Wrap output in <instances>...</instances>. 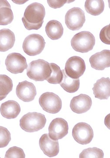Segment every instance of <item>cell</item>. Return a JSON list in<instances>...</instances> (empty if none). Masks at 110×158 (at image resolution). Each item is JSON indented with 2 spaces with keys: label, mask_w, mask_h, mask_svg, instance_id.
Instances as JSON below:
<instances>
[{
  "label": "cell",
  "mask_w": 110,
  "mask_h": 158,
  "mask_svg": "<svg viewBox=\"0 0 110 158\" xmlns=\"http://www.w3.org/2000/svg\"><path fill=\"white\" fill-rule=\"evenodd\" d=\"M45 15L44 6L39 3H33L26 8L22 21L28 30H38L42 26Z\"/></svg>",
  "instance_id": "6da1fadb"
},
{
  "label": "cell",
  "mask_w": 110,
  "mask_h": 158,
  "mask_svg": "<svg viewBox=\"0 0 110 158\" xmlns=\"http://www.w3.org/2000/svg\"><path fill=\"white\" fill-rule=\"evenodd\" d=\"M26 74L35 81H43L49 77L52 73L49 63L42 59L33 60L29 64Z\"/></svg>",
  "instance_id": "7a4b0ae2"
},
{
  "label": "cell",
  "mask_w": 110,
  "mask_h": 158,
  "mask_svg": "<svg viewBox=\"0 0 110 158\" xmlns=\"http://www.w3.org/2000/svg\"><path fill=\"white\" fill-rule=\"evenodd\" d=\"M46 119L45 116L37 112L28 113L20 120V127L28 133L37 132L45 126Z\"/></svg>",
  "instance_id": "3957f363"
},
{
  "label": "cell",
  "mask_w": 110,
  "mask_h": 158,
  "mask_svg": "<svg viewBox=\"0 0 110 158\" xmlns=\"http://www.w3.org/2000/svg\"><path fill=\"white\" fill-rule=\"evenodd\" d=\"M95 44V38L89 31L80 32L71 39V47L75 51L80 53H87L91 51Z\"/></svg>",
  "instance_id": "277c9868"
},
{
  "label": "cell",
  "mask_w": 110,
  "mask_h": 158,
  "mask_svg": "<svg viewBox=\"0 0 110 158\" xmlns=\"http://www.w3.org/2000/svg\"><path fill=\"white\" fill-rule=\"evenodd\" d=\"M45 44L44 39L40 35L36 34L30 35L26 37L23 41V51L29 56H35L42 52Z\"/></svg>",
  "instance_id": "5b68a950"
},
{
  "label": "cell",
  "mask_w": 110,
  "mask_h": 158,
  "mask_svg": "<svg viewBox=\"0 0 110 158\" xmlns=\"http://www.w3.org/2000/svg\"><path fill=\"white\" fill-rule=\"evenodd\" d=\"M39 102L42 109L49 113H57L62 108L61 99L52 92H47L42 94L40 97Z\"/></svg>",
  "instance_id": "8992f818"
},
{
  "label": "cell",
  "mask_w": 110,
  "mask_h": 158,
  "mask_svg": "<svg viewBox=\"0 0 110 158\" xmlns=\"http://www.w3.org/2000/svg\"><path fill=\"white\" fill-rule=\"evenodd\" d=\"M65 23L72 31L80 29L85 21L84 13L80 8L74 7L68 10L65 15Z\"/></svg>",
  "instance_id": "52a82bcc"
},
{
  "label": "cell",
  "mask_w": 110,
  "mask_h": 158,
  "mask_svg": "<svg viewBox=\"0 0 110 158\" xmlns=\"http://www.w3.org/2000/svg\"><path fill=\"white\" fill-rule=\"evenodd\" d=\"M86 66L84 60L78 56H73L67 60L65 64V73L69 77L79 79L85 72Z\"/></svg>",
  "instance_id": "ba28073f"
},
{
  "label": "cell",
  "mask_w": 110,
  "mask_h": 158,
  "mask_svg": "<svg viewBox=\"0 0 110 158\" xmlns=\"http://www.w3.org/2000/svg\"><path fill=\"white\" fill-rule=\"evenodd\" d=\"M72 136L76 142L85 145L91 142L94 133L90 125L81 122L75 125L72 130Z\"/></svg>",
  "instance_id": "9c48e42d"
},
{
  "label": "cell",
  "mask_w": 110,
  "mask_h": 158,
  "mask_svg": "<svg viewBox=\"0 0 110 158\" xmlns=\"http://www.w3.org/2000/svg\"><path fill=\"white\" fill-rule=\"evenodd\" d=\"M7 69L12 73H20L27 68L25 57L19 53H13L7 56L6 60Z\"/></svg>",
  "instance_id": "30bf717a"
},
{
  "label": "cell",
  "mask_w": 110,
  "mask_h": 158,
  "mask_svg": "<svg viewBox=\"0 0 110 158\" xmlns=\"http://www.w3.org/2000/svg\"><path fill=\"white\" fill-rule=\"evenodd\" d=\"M49 132V136L53 140L62 139L68 134V123L62 118H56L50 124Z\"/></svg>",
  "instance_id": "8fae6325"
},
{
  "label": "cell",
  "mask_w": 110,
  "mask_h": 158,
  "mask_svg": "<svg viewBox=\"0 0 110 158\" xmlns=\"http://www.w3.org/2000/svg\"><path fill=\"white\" fill-rule=\"evenodd\" d=\"M18 98L25 102L33 101L37 95L35 86L32 83L25 81L19 83L16 89Z\"/></svg>",
  "instance_id": "7c38bea8"
},
{
  "label": "cell",
  "mask_w": 110,
  "mask_h": 158,
  "mask_svg": "<svg viewBox=\"0 0 110 158\" xmlns=\"http://www.w3.org/2000/svg\"><path fill=\"white\" fill-rule=\"evenodd\" d=\"M92 105L91 98L88 95L81 94L71 99L70 107L72 111L81 114L90 110Z\"/></svg>",
  "instance_id": "4fadbf2b"
},
{
  "label": "cell",
  "mask_w": 110,
  "mask_h": 158,
  "mask_svg": "<svg viewBox=\"0 0 110 158\" xmlns=\"http://www.w3.org/2000/svg\"><path fill=\"white\" fill-rule=\"evenodd\" d=\"M39 146L44 153L49 157H53L58 154V141L51 139L48 134H43L41 137Z\"/></svg>",
  "instance_id": "5bb4252c"
},
{
  "label": "cell",
  "mask_w": 110,
  "mask_h": 158,
  "mask_svg": "<svg viewBox=\"0 0 110 158\" xmlns=\"http://www.w3.org/2000/svg\"><path fill=\"white\" fill-rule=\"evenodd\" d=\"M91 66L97 70H103L110 66V50H103L91 56L89 58Z\"/></svg>",
  "instance_id": "9a60e30c"
},
{
  "label": "cell",
  "mask_w": 110,
  "mask_h": 158,
  "mask_svg": "<svg viewBox=\"0 0 110 158\" xmlns=\"http://www.w3.org/2000/svg\"><path fill=\"white\" fill-rule=\"evenodd\" d=\"M110 81L109 77H102L97 80L92 88L95 98L101 99H108L110 97Z\"/></svg>",
  "instance_id": "2e32d148"
},
{
  "label": "cell",
  "mask_w": 110,
  "mask_h": 158,
  "mask_svg": "<svg viewBox=\"0 0 110 158\" xmlns=\"http://www.w3.org/2000/svg\"><path fill=\"white\" fill-rule=\"evenodd\" d=\"M21 108L19 103L14 100H9L4 102L0 107V112L3 117L7 119H14L19 115Z\"/></svg>",
  "instance_id": "e0dca14e"
},
{
  "label": "cell",
  "mask_w": 110,
  "mask_h": 158,
  "mask_svg": "<svg viewBox=\"0 0 110 158\" xmlns=\"http://www.w3.org/2000/svg\"><path fill=\"white\" fill-rule=\"evenodd\" d=\"M15 42L14 33L9 29L0 30V51L6 52L13 48Z\"/></svg>",
  "instance_id": "ac0fdd59"
},
{
  "label": "cell",
  "mask_w": 110,
  "mask_h": 158,
  "mask_svg": "<svg viewBox=\"0 0 110 158\" xmlns=\"http://www.w3.org/2000/svg\"><path fill=\"white\" fill-rule=\"evenodd\" d=\"M45 31L50 39L55 40L61 38L64 33V28L61 23L58 21L52 20L47 23Z\"/></svg>",
  "instance_id": "d6986e66"
},
{
  "label": "cell",
  "mask_w": 110,
  "mask_h": 158,
  "mask_svg": "<svg viewBox=\"0 0 110 158\" xmlns=\"http://www.w3.org/2000/svg\"><path fill=\"white\" fill-rule=\"evenodd\" d=\"M14 19L13 11L9 2L0 1V25L10 24Z\"/></svg>",
  "instance_id": "ffe728a7"
},
{
  "label": "cell",
  "mask_w": 110,
  "mask_h": 158,
  "mask_svg": "<svg viewBox=\"0 0 110 158\" xmlns=\"http://www.w3.org/2000/svg\"><path fill=\"white\" fill-rule=\"evenodd\" d=\"M62 71L64 77L61 82L60 84L62 88L68 93H72L77 92L80 87L79 79L71 78L66 74L65 70H62Z\"/></svg>",
  "instance_id": "44dd1931"
},
{
  "label": "cell",
  "mask_w": 110,
  "mask_h": 158,
  "mask_svg": "<svg viewBox=\"0 0 110 158\" xmlns=\"http://www.w3.org/2000/svg\"><path fill=\"white\" fill-rule=\"evenodd\" d=\"M84 7L88 13L92 16H98L103 12L104 3L102 0H88L85 2Z\"/></svg>",
  "instance_id": "7402d4cb"
},
{
  "label": "cell",
  "mask_w": 110,
  "mask_h": 158,
  "mask_svg": "<svg viewBox=\"0 0 110 158\" xmlns=\"http://www.w3.org/2000/svg\"><path fill=\"white\" fill-rule=\"evenodd\" d=\"M13 88L12 79L6 75H0V101L6 97Z\"/></svg>",
  "instance_id": "603a6c76"
},
{
  "label": "cell",
  "mask_w": 110,
  "mask_h": 158,
  "mask_svg": "<svg viewBox=\"0 0 110 158\" xmlns=\"http://www.w3.org/2000/svg\"><path fill=\"white\" fill-rule=\"evenodd\" d=\"M52 69L51 75L46 81L50 84H60L63 80V73L60 67L55 63L49 64Z\"/></svg>",
  "instance_id": "cb8c5ba5"
},
{
  "label": "cell",
  "mask_w": 110,
  "mask_h": 158,
  "mask_svg": "<svg viewBox=\"0 0 110 158\" xmlns=\"http://www.w3.org/2000/svg\"><path fill=\"white\" fill-rule=\"evenodd\" d=\"M104 156V152L102 150L97 148L94 147L92 148L86 149L83 150L79 155V158H103Z\"/></svg>",
  "instance_id": "d4e9b609"
},
{
  "label": "cell",
  "mask_w": 110,
  "mask_h": 158,
  "mask_svg": "<svg viewBox=\"0 0 110 158\" xmlns=\"http://www.w3.org/2000/svg\"><path fill=\"white\" fill-rule=\"evenodd\" d=\"M11 134L6 128L0 127V148L6 147L11 141Z\"/></svg>",
  "instance_id": "484cf974"
},
{
  "label": "cell",
  "mask_w": 110,
  "mask_h": 158,
  "mask_svg": "<svg viewBox=\"0 0 110 158\" xmlns=\"http://www.w3.org/2000/svg\"><path fill=\"white\" fill-rule=\"evenodd\" d=\"M5 158H25L24 151L22 148L14 146L10 148L6 152Z\"/></svg>",
  "instance_id": "4316f807"
},
{
  "label": "cell",
  "mask_w": 110,
  "mask_h": 158,
  "mask_svg": "<svg viewBox=\"0 0 110 158\" xmlns=\"http://www.w3.org/2000/svg\"><path fill=\"white\" fill-rule=\"evenodd\" d=\"M110 25L104 27L100 32V38L101 41L106 44H110Z\"/></svg>",
  "instance_id": "83f0119b"
},
{
  "label": "cell",
  "mask_w": 110,
  "mask_h": 158,
  "mask_svg": "<svg viewBox=\"0 0 110 158\" xmlns=\"http://www.w3.org/2000/svg\"><path fill=\"white\" fill-rule=\"evenodd\" d=\"M74 2V1H48L49 6L53 9L60 8L66 3H69Z\"/></svg>",
  "instance_id": "f1b7e54d"
}]
</instances>
